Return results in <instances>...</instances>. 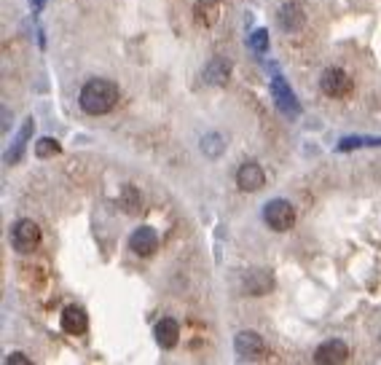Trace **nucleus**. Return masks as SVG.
I'll use <instances>...</instances> for the list:
<instances>
[{"mask_svg": "<svg viewBox=\"0 0 381 365\" xmlns=\"http://www.w3.org/2000/svg\"><path fill=\"white\" fill-rule=\"evenodd\" d=\"M43 3H46V0H33V8H35V11H40V6H43Z\"/></svg>", "mask_w": 381, "mask_h": 365, "instance_id": "nucleus-21", "label": "nucleus"}, {"mask_svg": "<svg viewBox=\"0 0 381 365\" xmlns=\"http://www.w3.org/2000/svg\"><path fill=\"white\" fill-rule=\"evenodd\" d=\"M363 145H381V137H347L341 140L338 151H352V148H363Z\"/></svg>", "mask_w": 381, "mask_h": 365, "instance_id": "nucleus-17", "label": "nucleus"}, {"mask_svg": "<svg viewBox=\"0 0 381 365\" xmlns=\"http://www.w3.org/2000/svg\"><path fill=\"white\" fill-rule=\"evenodd\" d=\"M304 22H306V11L301 3H285L279 8V27L285 33H298L304 27Z\"/></svg>", "mask_w": 381, "mask_h": 365, "instance_id": "nucleus-9", "label": "nucleus"}, {"mask_svg": "<svg viewBox=\"0 0 381 365\" xmlns=\"http://www.w3.org/2000/svg\"><path fill=\"white\" fill-rule=\"evenodd\" d=\"M250 46H253L255 52H266V49H269V33H266V30H255L253 38H250Z\"/></svg>", "mask_w": 381, "mask_h": 365, "instance_id": "nucleus-19", "label": "nucleus"}, {"mask_svg": "<svg viewBox=\"0 0 381 365\" xmlns=\"http://www.w3.org/2000/svg\"><path fill=\"white\" fill-rule=\"evenodd\" d=\"M228 75H231V65H228V59H223V57L212 59L207 68H204V81L212 84V87H215V84H225Z\"/></svg>", "mask_w": 381, "mask_h": 365, "instance_id": "nucleus-14", "label": "nucleus"}, {"mask_svg": "<svg viewBox=\"0 0 381 365\" xmlns=\"http://www.w3.org/2000/svg\"><path fill=\"white\" fill-rule=\"evenodd\" d=\"M40 244V228L33 221H17L11 228V247L17 253H33Z\"/></svg>", "mask_w": 381, "mask_h": 365, "instance_id": "nucleus-3", "label": "nucleus"}, {"mask_svg": "<svg viewBox=\"0 0 381 365\" xmlns=\"http://www.w3.org/2000/svg\"><path fill=\"white\" fill-rule=\"evenodd\" d=\"M129 247L137 253V255H154V250L158 247V237L156 231L151 226H140L135 234H132V239H129Z\"/></svg>", "mask_w": 381, "mask_h": 365, "instance_id": "nucleus-10", "label": "nucleus"}, {"mask_svg": "<svg viewBox=\"0 0 381 365\" xmlns=\"http://www.w3.org/2000/svg\"><path fill=\"white\" fill-rule=\"evenodd\" d=\"M62 328L70 333V336H84L89 331V317L81 306H68L62 312Z\"/></svg>", "mask_w": 381, "mask_h": 365, "instance_id": "nucleus-11", "label": "nucleus"}, {"mask_svg": "<svg viewBox=\"0 0 381 365\" xmlns=\"http://www.w3.org/2000/svg\"><path fill=\"white\" fill-rule=\"evenodd\" d=\"M35 154L38 158H49V156H57L59 154V142L54 137H43L38 140V145H35Z\"/></svg>", "mask_w": 381, "mask_h": 365, "instance_id": "nucleus-16", "label": "nucleus"}, {"mask_svg": "<svg viewBox=\"0 0 381 365\" xmlns=\"http://www.w3.org/2000/svg\"><path fill=\"white\" fill-rule=\"evenodd\" d=\"M6 363L8 365H27L30 363V357H27V355H24V352H14V355H8V357H6Z\"/></svg>", "mask_w": 381, "mask_h": 365, "instance_id": "nucleus-20", "label": "nucleus"}, {"mask_svg": "<svg viewBox=\"0 0 381 365\" xmlns=\"http://www.w3.org/2000/svg\"><path fill=\"white\" fill-rule=\"evenodd\" d=\"M274 288V277L269 274V271H263V269H253L247 277H244V290L250 293V296H263V293H269Z\"/></svg>", "mask_w": 381, "mask_h": 365, "instance_id": "nucleus-12", "label": "nucleus"}, {"mask_svg": "<svg viewBox=\"0 0 381 365\" xmlns=\"http://www.w3.org/2000/svg\"><path fill=\"white\" fill-rule=\"evenodd\" d=\"M154 336H156V341H158V347H161V349H172L174 344H177V338H180V328H177V322H174V320L164 317V320H158V322H156V331H154Z\"/></svg>", "mask_w": 381, "mask_h": 365, "instance_id": "nucleus-13", "label": "nucleus"}, {"mask_svg": "<svg viewBox=\"0 0 381 365\" xmlns=\"http://www.w3.org/2000/svg\"><path fill=\"white\" fill-rule=\"evenodd\" d=\"M263 221L271 231H290L295 223V209L290 202L285 199H271L266 207H263Z\"/></svg>", "mask_w": 381, "mask_h": 365, "instance_id": "nucleus-2", "label": "nucleus"}, {"mask_svg": "<svg viewBox=\"0 0 381 365\" xmlns=\"http://www.w3.org/2000/svg\"><path fill=\"white\" fill-rule=\"evenodd\" d=\"M30 132H33V119H27V121H24L22 132H19L17 140H14V148L6 154V161H8V164H17V161H19V156H22V148H24V140L30 137Z\"/></svg>", "mask_w": 381, "mask_h": 365, "instance_id": "nucleus-15", "label": "nucleus"}, {"mask_svg": "<svg viewBox=\"0 0 381 365\" xmlns=\"http://www.w3.org/2000/svg\"><path fill=\"white\" fill-rule=\"evenodd\" d=\"M202 151L212 158L218 156V154H223V137H221V135H207L204 142H202Z\"/></svg>", "mask_w": 381, "mask_h": 365, "instance_id": "nucleus-18", "label": "nucleus"}, {"mask_svg": "<svg viewBox=\"0 0 381 365\" xmlns=\"http://www.w3.org/2000/svg\"><path fill=\"white\" fill-rule=\"evenodd\" d=\"M234 349H237V355L242 360H258L266 344H263V338L255 331H239L234 336Z\"/></svg>", "mask_w": 381, "mask_h": 365, "instance_id": "nucleus-4", "label": "nucleus"}, {"mask_svg": "<svg viewBox=\"0 0 381 365\" xmlns=\"http://www.w3.org/2000/svg\"><path fill=\"white\" fill-rule=\"evenodd\" d=\"M320 87H322V91H325L328 97H344L349 89H352V81H349V75L344 73V70L330 68L322 73Z\"/></svg>", "mask_w": 381, "mask_h": 365, "instance_id": "nucleus-5", "label": "nucleus"}, {"mask_svg": "<svg viewBox=\"0 0 381 365\" xmlns=\"http://www.w3.org/2000/svg\"><path fill=\"white\" fill-rule=\"evenodd\" d=\"M347 360H349V347L344 341H338V338L320 344L317 352H314V363L338 365V363H347Z\"/></svg>", "mask_w": 381, "mask_h": 365, "instance_id": "nucleus-6", "label": "nucleus"}, {"mask_svg": "<svg viewBox=\"0 0 381 365\" xmlns=\"http://www.w3.org/2000/svg\"><path fill=\"white\" fill-rule=\"evenodd\" d=\"M263 183H266V174L260 170V164L247 161V164L239 167V172H237V186H239L242 191H247V193L258 191V188H263Z\"/></svg>", "mask_w": 381, "mask_h": 365, "instance_id": "nucleus-8", "label": "nucleus"}, {"mask_svg": "<svg viewBox=\"0 0 381 365\" xmlns=\"http://www.w3.org/2000/svg\"><path fill=\"white\" fill-rule=\"evenodd\" d=\"M271 91H274V97H277V105H279L282 113H287V116H298V113H301V105H298V100H295V94L290 91L287 81H285L279 73H274Z\"/></svg>", "mask_w": 381, "mask_h": 365, "instance_id": "nucleus-7", "label": "nucleus"}, {"mask_svg": "<svg viewBox=\"0 0 381 365\" xmlns=\"http://www.w3.org/2000/svg\"><path fill=\"white\" fill-rule=\"evenodd\" d=\"M78 100H81V107L87 110L89 116H105L119 103V87L113 81L94 78V81H89L87 87L81 89Z\"/></svg>", "mask_w": 381, "mask_h": 365, "instance_id": "nucleus-1", "label": "nucleus"}]
</instances>
